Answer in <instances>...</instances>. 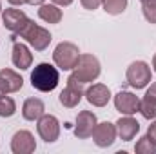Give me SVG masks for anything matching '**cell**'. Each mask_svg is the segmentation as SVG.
<instances>
[{"mask_svg":"<svg viewBox=\"0 0 156 154\" xmlns=\"http://www.w3.org/2000/svg\"><path fill=\"white\" fill-rule=\"evenodd\" d=\"M37 151V140L29 131H16L11 138V152L13 154H31Z\"/></svg>","mask_w":156,"mask_h":154,"instance_id":"cell-12","label":"cell"},{"mask_svg":"<svg viewBox=\"0 0 156 154\" xmlns=\"http://www.w3.org/2000/svg\"><path fill=\"white\" fill-rule=\"evenodd\" d=\"M145 96H149V98H153V100H156V82H154V83H151V87L147 89Z\"/></svg>","mask_w":156,"mask_h":154,"instance_id":"cell-26","label":"cell"},{"mask_svg":"<svg viewBox=\"0 0 156 154\" xmlns=\"http://www.w3.org/2000/svg\"><path fill=\"white\" fill-rule=\"evenodd\" d=\"M11 5H15V7H20V5H24L26 4V0H7Z\"/></svg>","mask_w":156,"mask_h":154,"instance_id":"cell-28","label":"cell"},{"mask_svg":"<svg viewBox=\"0 0 156 154\" xmlns=\"http://www.w3.org/2000/svg\"><path fill=\"white\" fill-rule=\"evenodd\" d=\"M0 78L7 89V93H18L22 87H24V78L20 76L16 71L9 69V67H4L0 69Z\"/></svg>","mask_w":156,"mask_h":154,"instance_id":"cell-18","label":"cell"},{"mask_svg":"<svg viewBox=\"0 0 156 154\" xmlns=\"http://www.w3.org/2000/svg\"><path fill=\"white\" fill-rule=\"evenodd\" d=\"M153 69H154V73H156V53H154V56H153Z\"/></svg>","mask_w":156,"mask_h":154,"instance_id":"cell-31","label":"cell"},{"mask_svg":"<svg viewBox=\"0 0 156 154\" xmlns=\"http://www.w3.org/2000/svg\"><path fill=\"white\" fill-rule=\"evenodd\" d=\"M37 132L45 143H55L60 138V121L53 114H42L37 120Z\"/></svg>","mask_w":156,"mask_h":154,"instance_id":"cell-7","label":"cell"},{"mask_svg":"<svg viewBox=\"0 0 156 154\" xmlns=\"http://www.w3.org/2000/svg\"><path fill=\"white\" fill-rule=\"evenodd\" d=\"M102 2H104V0H80L82 7L87 9V11H94V9H98V7L102 5Z\"/></svg>","mask_w":156,"mask_h":154,"instance_id":"cell-24","label":"cell"},{"mask_svg":"<svg viewBox=\"0 0 156 154\" xmlns=\"http://www.w3.org/2000/svg\"><path fill=\"white\" fill-rule=\"evenodd\" d=\"M44 2H45V0H26V4H31V5H35V4L40 5V4H44Z\"/></svg>","mask_w":156,"mask_h":154,"instance_id":"cell-30","label":"cell"},{"mask_svg":"<svg viewBox=\"0 0 156 154\" xmlns=\"http://www.w3.org/2000/svg\"><path fill=\"white\" fill-rule=\"evenodd\" d=\"M138 113L144 116L145 120H149V121L154 120L156 118V100L149 98V96H144L140 100V111Z\"/></svg>","mask_w":156,"mask_h":154,"instance_id":"cell-21","label":"cell"},{"mask_svg":"<svg viewBox=\"0 0 156 154\" xmlns=\"http://www.w3.org/2000/svg\"><path fill=\"white\" fill-rule=\"evenodd\" d=\"M83 93H85L83 83L78 82V80H75V78L69 75V78H67V85H66V89L60 93L58 102H60L64 107H67V109H75L78 103L82 102Z\"/></svg>","mask_w":156,"mask_h":154,"instance_id":"cell-8","label":"cell"},{"mask_svg":"<svg viewBox=\"0 0 156 154\" xmlns=\"http://www.w3.org/2000/svg\"><path fill=\"white\" fill-rule=\"evenodd\" d=\"M42 114H45V103L40 98H27L22 103V118L27 121H37Z\"/></svg>","mask_w":156,"mask_h":154,"instance_id":"cell-16","label":"cell"},{"mask_svg":"<svg viewBox=\"0 0 156 154\" xmlns=\"http://www.w3.org/2000/svg\"><path fill=\"white\" fill-rule=\"evenodd\" d=\"M100 73H102V65H100V60L94 54H80V60L73 67L71 76L85 85V83L96 82Z\"/></svg>","mask_w":156,"mask_h":154,"instance_id":"cell-3","label":"cell"},{"mask_svg":"<svg viewBox=\"0 0 156 154\" xmlns=\"http://www.w3.org/2000/svg\"><path fill=\"white\" fill-rule=\"evenodd\" d=\"M125 80L133 89H145L151 82H153V71L151 65L144 60H136L133 62L127 71H125Z\"/></svg>","mask_w":156,"mask_h":154,"instance_id":"cell-5","label":"cell"},{"mask_svg":"<svg viewBox=\"0 0 156 154\" xmlns=\"http://www.w3.org/2000/svg\"><path fill=\"white\" fill-rule=\"evenodd\" d=\"M5 94H7V89H5V85H4V82L0 78V96H5Z\"/></svg>","mask_w":156,"mask_h":154,"instance_id":"cell-29","label":"cell"},{"mask_svg":"<svg viewBox=\"0 0 156 154\" xmlns=\"http://www.w3.org/2000/svg\"><path fill=\"white\" fill-rule=\"evenodd\" d=\"M96 123H98V120L93 111H80L76 116V121H75L73 132L78 140H87V138H91Z\"/></svg>","mask_w":156,"mask_h":154,"instance_id":"cell-11","label":"cell"},{"mask_svg":"<svg viewBox=\"0 0 156 154\" xmlns=\"http://www.w3.org/2000/svg\"><path fill=\"white\" fill-rule=\"evenodd\" d=\"M113 102H115V109H116L120 114H136L140 111V98L131 93V91H120L113 96Z\"/></svg>","mask_w":156,"mask_h":154,"instance_id":"cell-10","label":"cell"},{"mask_svg":"<svg viewBox=\"0 0 156 154\" xmlns=\"http://www.w3.org/2000/svg\"><path fill=\"white\" fill-rule=\"evenodd\" d=\"M60 69L49 62H42L31 71V85L40 93H51L58 87Z\"/></svg>","mask_w":156,"mask_h":154,"instance_id":"cell-1","label":"cell"},{"mask_svg":"<svg viewBox=\"0 0 156 154\" xmlns=\"http://www.w3.org/2000/svg\"><path fill=\"white\" fill-rule=\"evenodd\" d=\"M16 114V102L11 96H0V118H11Z\"/></svg>","mask_w":156,"mask_h":154,"instance_id":"cell-22","label":"cell"},{"mask_svg":"<svg viewBox=\"0 0 156 154\" xmlns=\"http://www.w3.org/2000/svg\"><path fill=\"white\" fill-rule=\"evenodd\" d=\"M83 96L93 107H105L111 102V98H113L111 89L107 85H104V83H93L91 87L85 89Z\"/></svg>","mask_w":156,"mask_h":154,"instance_id":"cell-14","label":"cell"},{"mask_svg":"<svg viewBox=\"0 0 156 154\" xmlns=\"http://www.w3.org/2000/svg\"><path fill=\"white\" fill-rule=\"evenodd\" d=\"M93 142L96 147L100 149H107L111 147L115 142H116L118 134H116V125L111 123V121H102V123H96L93 134H91Z\"/></svg>","mask_w":156,"mask_h":154,"instance_id":"cell-9","label":"cell"},{"mask_svg":"<svg viewBox=\"0 0 156 154\" xmlns=\"http://www.w3.org/2000/svg\"><path fill=\"white\" fill-rule=\"evenodd\" d=\"M2 11H4V9H2V0H0V13H2Z\"/></svg>","mask_w":156,"mask_h":154,"instance_id":"cell-32","label":"cell"},{"mask_svg":"<svg viewBox=\"0 0 156 154\" xmlns=\"http://www.w3.org/2000/svg\"><path fill=\"white\" fill-rule=\"evenodd\" d=\"M38 18L44 20L45 24H60L64 18V13L60 9V5L56 4H40L38 5Z\"/></svg>","mask_w":156,"mask_h":154,"instance_id":"cell-17","label":"cell"},{"mask_svg":"<svg viewBox=\"0 0 156 154\" xmlns=\"http://www.w3.org/2000/svg\"><path fill=\"white\" fill-rule=\"evenodd\" d=\"M134 152L136 154H156V142L149 134L142 136L136 142V145H134Z\"/></svg>","mask_w":156,"mask_h":154,"instance_id":"cell-19","label":"cell"},{"mask_svg":"<svg viewBox=\"0 0 156 154\" xmlns=\"http://www.w3.org/2000/svg\"><path fill=\"white\" fill-rule=\"evenodd\" d=\"M147 134H149V136L156 142V118H154V120H151V125L147 127Z\"/></svg>","mask_w":156,"mask_h":154,"instance_id":"cell-25","label":"cell"},{"mask_svg":"<svg viewBox=\"0 0 156 154\" xmlns=\"http://www.w3.org/2000/svg\"><path fill=\"white\" fill-rule=\"evenodd\" d=\"M127 4H129V0H104L102 7L107 15L116 16V15H122L127 9Z\"/></svg>","mask_w":156,"mask_h":154,"instance_id":"cell-20","label":"cell"},{"mask_svg":"<svg viewBox=\"0 0 156 154\" xmlns=\"http://www.w3.org/2000/svg\"><path fill=\"white\" fill-rule=\"evenodd\" d=\"M11 62L16 69L27 71L33 65V53L27 44L24 42H13V51H11Z\"/></svg>","mask_w":156,"mask_h":154,"instance_id":"cell-13","label":"cell"},{"mask_svg":"<svg viewBox=\"0 0 156 154\" xmlns=\"http://www.w3.org/2000/svg\"><path fill=\"white\" fill-rule=\"evenodd\" d=\"M142 13L149 24H156V0H142Z\"/></svg>","mask_w":156,"mask_h":154,"instance_id":"cell-23","label":"cell"},{"mask_svg":"<svg viewBox=\"0 0 156 154\" xmlns=\"http://www.w3.org/2000/svg\"><path fill=\"white\" fill-rule=\"evenodd\" d=\"M115 125H116L118 138H120L122 142H131V140H134L136 134L140 132V123H138V120L133 118V116H129V114H123Z\"/></svg>","mask_w":156,"mask_h":154,"instance_id":"cell-15","label":"cell"},{"mask_svg":"<svg viewBox=\"0 0 156 154\" xmlns=\"http://www.w3.org/2000/svg\"><path fill=\"white\" fill-rule=\"evenodd\" d=\"M16 38H22L29 47H33L35 51L42 53V51H45V49L49 47L53 37H51V33H49L45 27H42L38 24H35L33 20H29V22L26 24V27L13 38V42H16Z\"/></svg>","mask_w":156,"mask_h":154,"instance_id":"cell-2","label":"cell"},{"mask_svg":"<svg viewBox=\"0 0 156 154\" xmlns=\"http://www.w3.org/2000/svg\"><path fill=\"white\" fill-rule=\"evenodd\" d=\"M140 2H142V0H140Z\"/></svg>","mask_w":156,"mask_h":154,"instance_id":"cell-33","label":"cell"},{"mask_svg":"<svg viewBox=\"0 0 156 154\" xmlns=\"http://www.w3.org/2000/svg\"><path fill=\"white\" fill-rule=\"evenodd\" d=\"M80 49L73 42H60L53 51V62L60 71H73L80 60Z\"/></svg>","mask_w":156,"mask_h":154,"instance_id":"cell-4","label":"cell"},{"mask_svg":"<svg viewBox=\"0 0 156 154\" xmlns=\"http://www.w3.org/2000/svg\"><path fill=\"white\" fill-rule=\"evenodd\" d=\"M29 20H31V18H29L22 9H18V7H15V5H11V7H7V9L2 11V22H4V27H5L7 31L13 33L11 40L15 38V37L26 27V24H27Z\"/></svg>","mask_w":156,"mask_h":154,"instance_id":"cell-6","label":"cell"},{"mask_svg":"<svg viewBox=\"0 0 156 154\" xmlns=\"http://www.w3.org/2000/svg\"><path fill=\"white\" fill-rule=\"evenodd\" d=\"M53 4H56V5H60V7H67V5H71L75 0H51Z\"/></svg>","mask_w":156,"mask_h":154,"instance_id":"cell-27","label":"cell"}]
</instances>
